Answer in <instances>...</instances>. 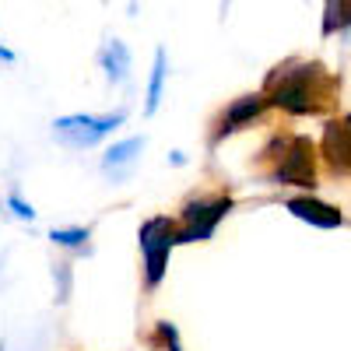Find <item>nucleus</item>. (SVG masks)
Listing matches in <instances>:
<instances>
[{
	"instance_id": "6e6552de",
	"label": "nucleus",
	"mask_w": 351,
	"mask_h": 351,
	"mask_svg": "<svg viewBox=\"0 0 351 351\" xmlns=\"http://www.w3.org/2000/svg\"><path fill=\"white\" fill-rule=\"evenodd\" d=\"M288 211L295 215L299 221H309L316 228H337L344 221L337 208H330V204L316 200V197H295V200H288Z\"/></svg>"
},
{
	"instance_id": "f03ea898",
	"label": "nucleus",
	"mask_w": 351,
	"mask_h": 351,
	"mask_svg": "<svg viewBox=\"0 0 351 351\" xmlns=\"http://www.w3.org/2000/svg\"><path fill=\"white\" fill-rule=\"evenodd\" d=\"M263 172L278 186H316V152L313 141L299 134H281L263 148Z\"/></svg>"
},
{
	"instance_id": "ddd939ff",
	"label": "nucleus",
	"mask_w": 351,
	"mask_h": 351,
	"mask_svg": "<svg viewBox=\"0 0 351 351\" xmlns=\"http://www.w3.org/2000/svg\"><path fill=\"white\" fill-rule=\"evenodd\" d=\"M49 239H53L56 246H71V250H77V246H88V228H53V232H49Z\"/></svg>"
},
{
	"instance_id": "9d476101",
	"label": "nucleus",
	"mask_w": 351,
	"mask_h": 351,
	"mask_svg": "<svg viewBox=\"0 0 351 351\" xmlns=\"http://www.w3.org/2000/svg\"><path fill=\"white\" fill-rule=\"evenodd\" d=\"M99 64L106 71V77L112 84H123L127 74H130V49L120 43V39H109L102 49H99Z\"/></svg>"
},
{
	"instance_id": "2eb2a0df",
	"label": "nucleus",
	"mask_w": 351,
	"mask_h": 351,
	"mask_svg": "<svg viewBox=\"0 0 351 351\" xmlns=\"http://www.w3.org/2000/svg\"><path fill=\"white\" fill-rule=\"evenodd\" d=\"M158 337L165 341L169 351H180V334H176V327L169 324V319H162V324H158Z\"/></svg>"
},
{
	"instance_id": "f8f14e48",
	"label": "nucleus",
	"mask_w": 351,
	"mask_h": 351,
	"mask_svg": "<svg viewBox=\"0 0 351 351\" xmlns=\"http://www.w3.org/2000/svg\"><path fill=\"white\" fill-rule=\"evenodd\" d=\"M351 28V0H324V36Z\"/></svg>"
},
{
	"instance_id": "4468645a",
	"label": "nucleus",
	"mask_w": 351,
	"mask_h": 351,
	"mask_svg": "<svg viewBox=\"0 0 351 351\" xmlns=\"http://www.w3.org/2000/svg\"><path fill=\"white\" fill-rule=\"evenodd\" d=\"M8 208H11V211H14V215H18L21 221H32V218H36L32 204H25V200H21L18 193H11V197H8Z\"/></svg>"
},
{
	"instance_id": "1a4fd4ad",
	"label": "nucleus",
	"mask_w": 351,
	"mask_h": 351,
	"mask_svg": "<svg viewBox=\"0 0 351 351\" xmlns=\"http://www.w3.org/2000/svg\"><path fill=\"white\" fill-rule=\"evenodd\" d=\"M144 152V137H130V141H120L102 155V172L112 176V180H123L130 172V165L137 162V155Z\"/></svg>"
},
{
	"instance_id": "39448f33",
	"label": "nucleus",
	"mask_w": 351,
	"mask_h": 351,
	"mask_svg": "<svg viewBox=\"0 0 351 351\" xmlns=\"http://www.w3.org/2000/svg\"><path fill=\"white\" fill-rule=\"evenodd\" d=\"M127 120V112H112V116H60V120L53 123V137L67 144V148L81 152V148H92V144H99L102 137H109L116 127H120Z\"/></svg>"
},
{
	"instance_id": "9b49d317",
	"label": "nucleus",
	"mask_w": 351,
	"mask_h": 351,
	"mask_svg": "<svg viewBox=\"0 0 351 351\" xmlns=\"http://www.w3.org/2000/svg\"><path fill=\"white\" fill-rule=\"evenodd\" d=\"M165 74H169L165 49H155V67H152V77H148V99H144V116H155V109H158V102H162Z\"/></svg>"
},
{
	"instance_id": "f257e3e1",
	"label": "nucleus",
	"mask_w": 351,
	"mask_h": 351,
	"mask_svg": "<svg viewBox=\"0 0 351 351\" xmlns=\"http://www.w3.org/2000/svg\"><path fill=\"white\" fill-rule=\"evenodd\" d=\"M341 81L316 60H285L263 81V99L291 116H319L337 102Z\"/></svg>"
},
{
	"instance_id": "423d86ee",
	"label": "nucleus",
	"mask_w": 351,
	"mask_h": 351,
	"mask_svg": "<svg viewBox=\"0 0 351 351\" xmlns=\"http://www.w3.org/2000/svg\"><path fill=\"white\" fill-rule=\"evenodd\" d=\"M263 106H267L263 92H260V95H239V99H232V102L225 106V112L218 116V123H215L211 148H218V144H221L228 134H236V130H243L246 123H253L256 116L263 112Z\"/></svg>"
},
{
	"instance_id": "0eeeda50",
	"label": "nucleus",
	"mask_w": 351,
	"mask_h": 351,
	"mask_svg": "<svg viewBox=\"0 0 351 351\" xmlns=\"http://www.w3.org/2000/svg\"><path fill=\"white\" fill-rule=\"evenodd\" d=\"M324 158L337 176H351V112L324 127Z\"/></svg>"
},
{
	"instance_id": "7ed1b4c3",
	"label": "nucleus",
	"mask_w": 351,
	"mask_h": 351,
	"mask_svg": "<svg viewBox=\"0 0 351 351\" xmlns=\"http://www.w3.org/2000/svg\"><path fill=\"white\" fill-rule=\"evenodd\" d=\"M137 246H141V256H144V285L155 291L165 278L169 253L180 246V225L169 221V218H148L137 232Z\"/></svg>"
},
{
	"instance_id": "20e7f679",
	"label": "nucleus",
	"mask_w": 351,
	"mask_h": 351,
	"mask_svg": "<svg viewBox=\"0 0 351 351\" xmlns=\"http://www.w3.org/2000/svg\"><path fill=\"white\" fill-rule=\"evenodd\" d=\"M232 211V197L228 193H200V197H190L183 204V218H180V243H204L215 236L218 221Z\"/></svg>"
}]
</instances>
